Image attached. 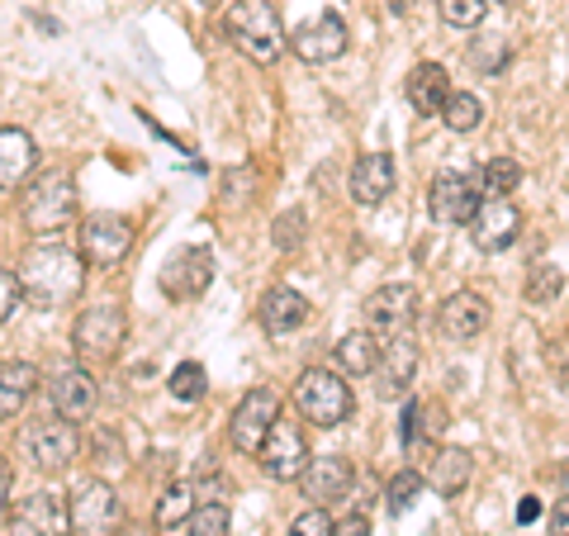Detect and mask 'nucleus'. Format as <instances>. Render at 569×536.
I'll return each instance as SVG.
<instances>
[{
    "mask_svg": "<svg viewBox=\"0 0 569 536\" xmlns=\"http://www.w3.org/2000/svg\"><path fill=\"white\" fill-rule=\"evenodd\" d=\"M190 513H194V489H186V485H171L162 498H157V513H152V523L162 527V532H171V527L190 523Z\"/></svg>",
    "mask_w": 569,
    "mask_h": 536,
    "instance_id": "29",
    "label": "nucleus"
},
{
    "mask_svg": "<svg viewBox=\"0 0 569 536\" xmlns=\"http://www.w3.org/2000/svg\"><path fill=\"white\" fill-rule=\"evenodd\" d=\"M77 214V186H71L67 171H43L39 181L24 186V200H20V219L33 238H52L62 234Z\"/></svg>",
    "mask_w": 569,
    "mask_h": 536,
    "instance_id": "2",
    "label": "nucleus"
},
{
    "mask_svg": "<svg viewBox=\"0 0 569 536\" xmlns=\"http://www.w3.org/2000/svg\"><path fill=\"white\" fill-rule=\"evenodd\" d=\"M129 252H133V224L123 214H91V219H81V257L96 271H114Z\"/></svg>",
    "mask_w": 569,
    "mask_h": 536,
    "instance_id": "7",
    "label": "nucleus"
},
{
    "mask_svg": "<svg viewBox=\"0 0 569 536\" xmlns=\"http://www.w3.org/2000/svg\"><path fill=\"white\" fill-rule=\"evenodd\" d=\"M470 475H475V460H470L466 451H437V456H432V485H437L441 498L466 494Z\"/></svg>",
    "mask_w": 569,
    "mask_h": 536,
    "instance_id": "27",
    "label": "nucleus"
},
{
    "mask_svg": "<svg viewBox=\"0 0 569 536\" xmlns=\"http://www.w3.org/2000/svg\"><path fill=\"white\" fill-rule=\"evenodd\" d=\"M479 205H485V186L460 171H441L427 190V209H432L437 224H475Z\"/></svg>",
    "mask_w": 569,
    "mask_h": 536,
    "instance_id": "11",
    "label": "nucleus"
},
{
    "mask_svg": "<svg viewBox=\"0 0 569 536\" xmlns=\"http://www.w3.org/2000/svg\"><path fill=\"white\" fill-rule=\"evenodd\" d=\"M190 536H228V508L219 498H204V504L190 513Z\"/></svg>",
    "mask_w": 569,
    "mask_h": 536,
    "instance_id": "34",
    "label": "nucleus"
},
{
    "mask_svg": "<svg viewBox=\"0 0 569 536\" xmlns=\"http://www.w3.org/2000/svg\"><path fill=\"white\" fill-rule=\"evenodd\" d=\"M20 299H24V285H20V276L0 266V324H6V318H10L14 309H20Z\"/></svg>",
    "mask_w": 569,
    "mask_h": 536,
    "instance_id": "39",
    "label": "nucleus"
},
{
    "mask_svg": "<svg viewBox=\"0 0 569 536\" xmlns=\"http://www.w3.org/2000/svg\"><path fill=\"white\" fill-rule=\"evenodd\" d=\"M385 6H389V14H403V10H408V0H385Z\"/></svg>",
    "mask_w": 569,
    "mask_h": 536,
    "instance_id": "44",
    "label": "nucleus"
},
{
    "mask_svg": "<svg viewBox=\"0 0 569 536\" xmlns=\"http://www.w3.org/2000/svg\"><path fill=\"white\" fill-rule=\"evenodd\" d=\"M71 532V498L58 489H33L10 508L6 536H67Z\"/></svg>",
    "mask_w": 569,
    "mask_h": 536,
    "instance_id": "6",
    "label": "nucleus"
},
{
    "mask_svg": "<svg viewBox=\"0 0 569 536\" xmlns=\"http://www.w3.org/2000/svg\"><path fill=\"white\" fill-rule=\"evenodd\" d=\"M305 242V214L290 209L276 219V247H284V252H295V247Z\"/></svg>",
    "mask_w": 569,
    "mask_h": 536,
    "instance_id": "38",
    "label": "nucleus"
},
{
    "mask_svg": "<svg viewBox=\"0 0 569 536\" xmlns=\"http://www.w3.org/2000/svg\"><path fill=\"white\" fill-rule=\"evenodd\" d=\"M479 186H485V195H508V190L522 186V167L512 162V157H493L485 167V176H479Z\"/></svg>",
    "mask_w": 569,
    "mask_h": 536,
    "instance_id": "32",
    "label": "nucleus"
},
{
    "mask_svg": "<svg viewBox=\"0 0 569 536\" xmlns=\"http://www.w3.org/2000/svg\"><path fill=\"white\" fill-rule=\"evenodd\" d=\"M20 285H24V299L33 304V309H62V304H71L81 295L86 266L71 247L43 242V247H33V252H24Z\"/></svg>",
    "mask_w": 569,
    "mask_h": 536,
    "instance_id": "1",
    "label": "nucleus"
},
{
    "mask_svg": "<svg viewBox=\"0 0 569 536\" xmlns=\"http://www.w3.org/2000/svg\"><path fill=\"white\" fill-rule=\"evenodd\" d=\"M351 479H356L351 460H342V456H313L309 470L299 475V485H305V498L313 508H332V504H342V498L351 494Z\"/></svg>",
    "mask_w": 569,
    "mask_h": 536,
    "instance_id": "18",
    "label": "nucleus"
},
{
    "mask_svg": "<svg viewBox=\"0 0 569 536\" xmlns=\"http://www.w3.org/2000/svg\"><path fill=\"white\" fill-rule=\"evenodd\" d=\"M361 314H366V332H376L380 343H389V337H399V332L413 328L418 290H413V285H380V290L361 304Z\"/></svg>",
    "mask_w": 569,
    "mask_h": 536,
    "instance_id": "9",
    "label": "nucleus"
},
{
    "mask_svg": "<svg viewBox=\"0 0 569 536\" xmlns=\"http://www.w3.org/2000/svg\"><path fill=\"white\" fill-rule=\"evenodd\" d=\"M541 517V504L537 498H522V508H518V523H537Z\"/></svg>",
    "mask_w": 569,
    "mask_h": 536,
    "instance_id": "43",
    "label": "nucleus"
},
{
    "mask_svg": "<svg viewBox=\"0 0 569 536\" xmlns=\"http://www.w3.org/2000/svg\"><path fill=\"white\" fill-rule=\"evenodd\" d=\"M395 190V157L389 152H366L361 162L351 167V200L361 209H376L389 200Z\"/></svg>",
    "mask_w": 569,
    "mask_h": 536,
    "instance_id": "20",
    "label": "nucleus"
},
{
    "mask_svg": "<svg viewBox=\"0 0 569 536\" xmlns=\"http://www.w3.org/2000/svg\"><path fill=\"white\" fill-rule=\"evenodd\" d=\"M228 39H233L238 52H247L252 62H276L280 58V48H284V24H280V14L271 0H238L233 10H228Z\"/></svg>",
    "mask_w": 569,
    "mask_h": 536,
    "instance_id": "3",
    "label": "nucleus"
},
{
    "mask_svg": "<svg viewBox=\"0 0 569 536\" xmlns=\"http://www.w3.org/2000/svg\"><path fill=\"white\" fill-rule=\"evenodd\" d=\"M114 536H148V532H142V527L133 523V527H123V532H114Z\"/></svg>",
    "mask_w": 569,
    "mask_h": 536,
    "instance_id": "45",
    "label": "nucleus"
},
{
    "mask_svg": "<svg viewBox=\"0 0 569 536\" xmlns=\"http://www.w3.org/2000/svg\"><path fill=\"white\" fill-rule=\"evenodd\" d=\"M284 536H332V517H328V508H309V513H299Z\"/></svg>",
    "mask_w": 569,
    "mask_h": 536,
    "instance_id": "37",
    "label": "nucleus"
},
{
    "mask_svg": "<svg viewBox=\"0 0 569 536\" xmlns=\"http://www.w3.org/2000/svg\"><path fill=\"white\" fill-rule=\"evenodd\" d=\"M413 375H418V343L408 332L399 337H389L385 343V356H380V366H376V395L380 399H399L408 395V385H413Z\"/></svg>",
    "mask_w": 569,
    "mask_h": 536,
    "instance_id": "19",
    "label": "nucleus"
},
{
    "mask_svg": "<svg viewBox=\"0 0 569 536\" xmlns=\"http://www.w3.org/2000/svg\"><path fill=\"white\" fill-rule=\"evenodd\" d=\"M276 418H280V399L271 395V389H247V399L233 408L228 437H233L238 451L257 456V451H261V441H266V433L276 427Z\"/></svg>",
    "mask_w": 569,
    "mask_h": 536,
    "instance_id": "14",
    "label": "nucleus"
},
{
    "mask_svg": "<svg viewBox=\"0 0 569 536\" xmlns=\"http://www.w3.org/2000/svg\"><path fill=\"white\" fill-rule=\"evenodd\" d=\"M295 408H299V418H309L313 427H337L351 418V389H347V380H337V370L313 366L299 375Z\"/></svg>",
    "mask_w": 569,
    "mask_h": 536,
    "instance_id": "5",
    "label": "nucleus"
},
{
    "mask_svg": "<svg viewBox=\"0 0 569 536\" xmlns=\"http://www.w3.org/2000/svg\"><path fill=\"white\" fill-rule=\"evenodd\" d=\"M380 356H385V343L376 332H347L342 343H337V366L347 375H376Z\"/></svg>",
    "mask_w": 569,
    "mask_h": 536,
    "instance_id": "26",
    "label": "nucleus"
},
{
    "mask_svg": "<svg viewBox=\"0 0 569 536\" xmlns=\"http://www.w3.org/2000/svg\"><path fill=\"white\" fill-rule=\"evenodd\" d=\"M77 427H71V418L52 414V418H39L24 427V456L33 470H67L71 460H77Z\"/></svg>",
    "mask_w": 569,
    "mask_h": 536,
    "instance_id": "8",
    "label": "nucleus"
},
{
    "mask_svg": "<svg viewBox=\"0 0 569 536\" xmlns=\"http://www.w3.org/2000/svg\"><path fill=\"white\" fill-rule=\"evenodd\" d=\"M470 62H475L479 71H489V77H493V71L508 62V39H503V33H485L479 43H470Z\"/></svg>",
    "mask_w": 569,
    "mask_h": 536,
    "instance_id": "36",
    "label": "nucleus"
},
{
    "mask_svg": "<svg viewBox=\"0 0 569 536\" xmlns=\"http://www.w3.org/2000/svg\"><path fill=\"white\" fill-rule=\"evenodd\" d=\"M493 6H508L512 10V6H522V0H493Z\"/></svg>",
    "mask_w": 569,
    "mask_h": 536,
    "instance_id": "46",
    "label": "nucleus"
},
{
    "mask_svg": "<svg viewBox=\"0 0 569 536\" xmlns=\"http://www.w3.org/2000/svg\"><path fill=\"white\" fill-rule=\"evenodd\" d=\"M441 119H447L451 133H475L479 123H485V100H479L475 91H451L447 110H441Z\"/></svg>",
    "mask_w": 569,
    "mask_h": 536,
    "instance_id": "28",
    "label": "nucleus"
},
{
    "mask_svg": "<svg viewBox=\"0 0 569 536\" xmlns=\"http://www.w3.org/2000/svg\"><path fill=\"white\" fill-rule=\"evenodd\" d=\"M71 532L77 536H114L119 532V494L104 485V479H91L71 494Z\"/></svg>",
    "mask_w": 569,
    "mask_h": 536,
    "instance_id": "13",
    "label": "nucleus"
},
{
    "mask_svg": "<svg viewBox=\"0 0 569 536\" xmlns=\"http://www.w3.org/2000/svg\"><path fill=\"white\" fill-rule=\"evenodd\" d=\"M48 399H52V414H62L71 423L91 418L96 404H100V389H96V375L81 370V366H67L48 380Z\"/></svg>",
    "mask_w": 569,
    "mask_h": 536,
    "instance_id": "17",
    "label": "nucleus"
},
{
    "mask_svg": "<svg viewBox=\"0 0 569 536\" xmlns=\"http://www.w3.org/2000/svg\"><path fill=\"white\" fill-rule=\"evenodd\" d=\"M39 389V370L29 361H0V418H14Z\"/></svg>",
    "mask_w": 569,
    "mask_h": 536,
    "instance_id": "25",
    "label": "nucleus"
},
{
    "mask_svg": "<svg viewBox=\"0 0 569 536\" xmlns=\"http://www.w3.org/2000/svg\"><path fill=\"white\" fill-rule=\"evenodd\" d=\"M370 532V523H366V517L361 513H356L351 517V523H342V527H332V536H366Z\"/></svg>",
    "mask_w": 569,
    "mask_h": 536,
    "instance_id": "42",
    "label": "nucleus"
},
{
    "mask_svg": "<svg viewBox=\"0 0 569 536\" xmlns=\"http://www.w3.org/2000/svg\"><path fill=\"white\" fill-rule=\"evenodd\" d=\"M123 337H129V314L119 304H91L77 318V328H71V347H77L86 366H110L123 347Z\"/></svg>",
    "mask_w": 569,
    "mask_h": 536,
    "instance_id": "4",
    "label": "nucleus"
},
{
    "mask_svg": "<svg viewBox=\"0 0 569 536\" xmlns=\"http://www.w3.org/2000/svg\"><path fill=\"white\" fill-rule=\"evenodd\" d=\"M475 247L479 252H503V247H512L518 242V234H522V209L508 200V195H489L485 205H479V214H475Z\"/></svg>",
    "mask_w": 569,
    "mask_h": 536,
    "instance_id": "16",
    "label": "nucleus"
},
{
    "mask_svg": "<svg viewBox=\"0 0 569 536\" xmlns=\"http://www.w3.org/2000/svg\"><path fill=\"white\" fill-rule=\"evenodd\" d=\"M418 494H422V475L418 470H399L395 479H389V489H385V508L399 517V513H408L418 504Z\"/></svg>",
    "mask_w": 569,
    "mask_h": 536,
    "instance_id": "31",
    "label": "nucleus"
},
{
    "mask_svg": "<svg viewBox=\"0 0 569 536\" xmlns=\"http://www.w3.org/2000/svg\"><path fill=\"white\" fill-rule=\"evenodd\" d=\"M261 470L271 475V479H299L309 470V441H305V427L299 423H290V418H276V427L266 433V441H261Z\"/></svg>",
    "mask_w": 569,
    "mask_h": 536,
    "instance_id": "10",
    "label": "nucleus"
},
{
    "mask_svg": "<svg viewBox=\"0 0 569 536\" xmlns=\"http://www.w3.org/2000/svg\"><path fill=\"white\" fill-rule=\"evenodd\" d=\"M560 290H565V271H560V266H550V261L531 266V276H527V304H550V299H560Z\"/></svg>",
    "mask_w": 569,
    "mask_h": 536,
    "instance_id": "30",
    "label": "nucleus"
},
{
    "mask_svg": "<svg viewBox=\"0 0 569 536\" xmlns=\"http://www.w3.org/2000/svg\"><path fill=\"white\" fill-rule=\"evenodd\" d=\"M204 6H213V0H204Z\"/></svg>",
    "mask_w": 569,
    "mask_h": 536,
    "instance_id": "47",
    "label": "nucleus"
},
{
    "mask_svg": "<svg viewBox=\"0 0 569 536\" xmlns=\"http://www.w3.org/2000/svg\"><path fill=\"white\" fill-rule=\"evenodd\" d=\"M33 167H39V148L24 129H0V190H24Z\"/></svg>",
    "mask_w": 569,
    "mask_h": 536,
    "instance_id": "22",
    "label": "nucleus"
},
{
    "mask_svg": "<svg viewBox=\"0 0 569 536\" xmlns=\"http://www.w3.org/2000/svg\"><path fill=\"white\" fill-rule=\"evenodd\" d=\"M213 285V252L209 247H181L171 252L162 266V295L186 304V299H200Z\"/></svg>",
    "mask_w": 569,
    "mask_h": 536,
    "instance_id": "12",
    "label": "nucleus"
},
{
    "mask_svg": "<svg viewBox=\"0 0 569 536\" xmlns=\"http://www.w3.org/2000/svg\"><path fill=\"white\" fill-rule=\"evenodd\" d=\"M204 366H194V361H181L171 370V399H181V404H194L204 395Z\"/></svg>",
    "mask_w": 569,
    "mask_h": 536,
    "instance_id": "35",
    "label": "nucleus"
},
{
    "mask_svg": "<svg viewBox=\"0 0 569 536\" xmlns=\"http://www.w3.org/2000/svg\"><path fill=\"white\" fill-rule=\"evenodd\" d=\"M437 324H441V332H447L451 343H475V337L489 328V304H485V295L460 290V295H451L447 304H441Z\"/></svg>",
    "mask_w": 569,
    "mask_h": 536,
    "instance_id": "21",
    "label": "nucleus"
},
{
    "mask_svg": "<svg viewBox=\"0 0 569 536\" xmlns=\"http://www.w3.org/2000/svg\"><path fill=\"white\" fill-rule=\"evenodd\" d=\"M451 100V77L447 67L437 62H418L413 71H408V105H413L418 115H441Z\"/></svg>",
    "mask_w": 569,
    "mask_h": 536,
    "instance_id": "23",
    "label": "nucleus"
},
{
    "mask_svg": "<svg viewBox=\"0 0 569 536\" xmlns=\"http://www.w3.org/2000/svg\"><path fill=\"white\" fill-rule=\"evenodd\" d=\"M550 536H569V494L550 508Z\"/></svg>",
    "mask_w": 569,
    "mask_h": 536,
    "instance_id": "41",
    "label": "nucleus"
},
{
    "mask_svg": "<svg viewBox=\"0 0 569 536\" xmlns=\"http://www.w3.org/2000/svg\"><path fill=\"white\" fill-rule=\"evenodd\" d=\"M437 10H441V20H447V24L475 29V24H485L489 0H437Z\"/></svg>",
    "mask_w": 569,
    "mask_h": 536,
    "instance_id": "33",
    "label": "nucleus"
},
{
    "mask_svg": "<svg viewBox=\"0 0 569 536\" xmlns=\"http://www.w3.org/2000/svg\"><path fill=\"white\" fill-rule=\"evenodd\" d=\"M309 324V299L290 290V285H276V290H266L261 299V328L266 332H295Z\"/></svg>",
    "mask_w": 569,
    "mask_h": 536,
    "instance_id": "24",
    "label": "nucleus"
},
{
    "mask_svg": "<svg viewBox=\"0 0 569 536\" xmlns=\"http://www.w3.org/2000/svg\"><path fill=\"white\" fill-rule=\"evenodd\" d=\"M347 24L337 20V14H313V20H305L295 33H290V48L295 58H305L309 67H323V62H337L347 52Z\"/></svg>",
    "mask_w": 569,
    "mask_h": 536,
    "instance_id": "15",
    "label": "nucleus"
},
{
    "mask_svg": "<svg viewBox=\"0 0 569 536\" xmlns=\"http://www.w3.org/2000/svg\"><path fill=\"white\" fill-rule=\"evenodd\" d=\"M10 485H14V475H10V460H0V532H6V523H10Z\"/></svg>",
    "mask_w": 569,
    "mask_h": 536,
    "instance_id": "40",
    "label": "nucleus"
}]
</instances>
